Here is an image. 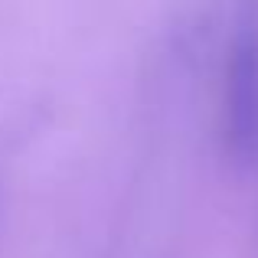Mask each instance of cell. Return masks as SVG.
I'll return each mask as SVG.
<instances>
[{
  "mask_svg": "<svg viewBox=\"0 0 258 258\" xmlns=\"http://www.w3.org/2000/svg\"><path fill=\"white\" fill-rule=\"evenodd\" d=\"M222 138L239 164L258 160V0H239L222 76Z\"/></svg>",
  "mask_w": 258,
  "mask_h": 258,
  "instance_id": "cell-1",
  "label": "cell"
}]
</instances>
